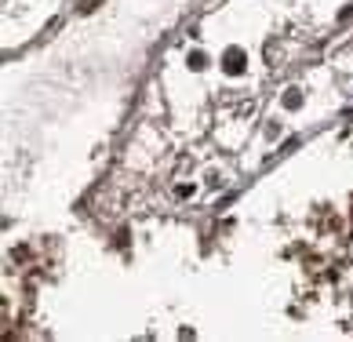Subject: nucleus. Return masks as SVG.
<instances>
[{
  "label": "nucleus",
  "mask_w": 353,
  "mask_h": 342,
  "mask_svg": "<svg viewBox=\"0 0 353 342\" xmlns=\"http://www.w3.org/2000/svg\"><path fill=\"white\" fill-rule=\"evenodd\" d=\"M244 62H248V59H244V51H241V48H230L226 55H222V70L237 77V73H244Z\"/></svg>",
  "instance_id": "1"
},
{
  "label": "nucleus",
  "mask_w": 353,
  "mask_h": 342,
  "mask_svg": "<svg viewBox=\"0 0 353 342\" xmlns=\"http://www.w3.org/2000/svg\"><path fill=\"white\" fill-rule=\"evenodd\" d=\"M284 106H288V110H299V106H303V95H299V91H288V95H284Z\"/></svg>",
  "instance_id": "2"
},
{
  "label": "nucleus",
  "mask_w": 353,
  "mask_h": 342,
  "mask_svg": "<svg viewBox=\"0 0 353 342\" xmlns=\"http://www.w3.org/2000/svg\"><path fill=\"white\" fill-rule=\"evenodd\" d=\"M190 70H204V55H201V51H193V55H190Z\"/></svg>",
  "instance_id": "3"
}]
</instances>
